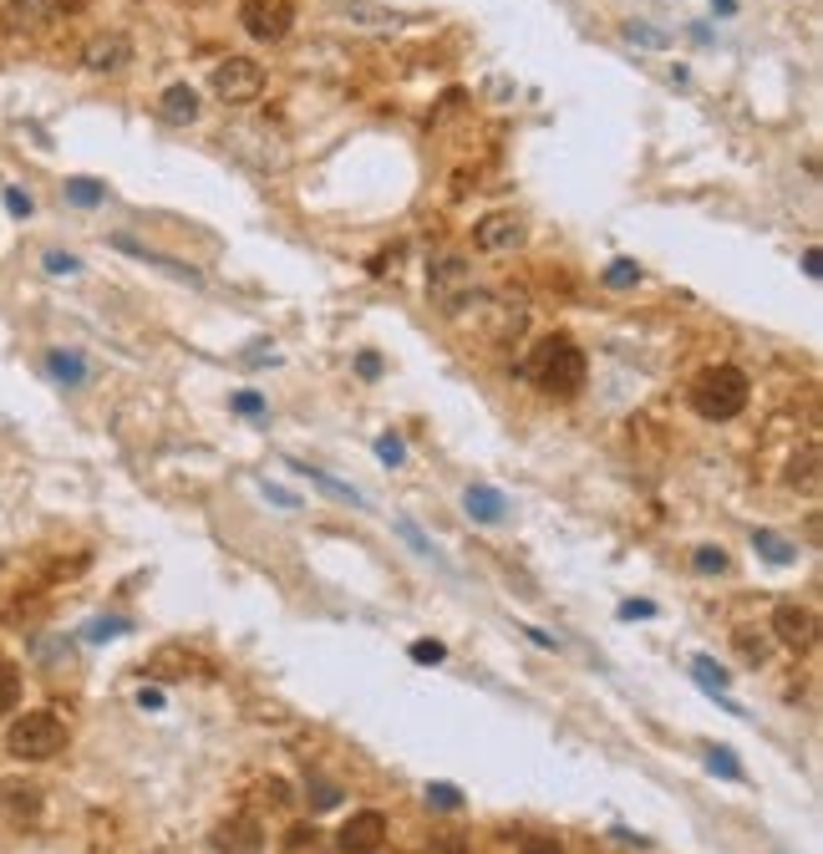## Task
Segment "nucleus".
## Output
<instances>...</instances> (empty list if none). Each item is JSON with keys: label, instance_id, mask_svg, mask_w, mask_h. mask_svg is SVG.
Returning <instances> with one entry per match:
<instances>
[{"label": "nucleus", "instance_id": "nucleus-7", "mask_svg": "<svg viewBox=\"0 0 823 854\" xmlns=\"http://www.w3.org/2000/svg\"><path fill=\"white\" fill-rule=\"evenodd\" d=\"M773 636L783 641L787 651H813V641H819V615H813L809 605L783 601L773 611Z\"/></svg>", "mask_w": 823, "mask_h": 854}, {"label": "nucleus", "instance_id": "nucleus-35", "mask_svg": "<svg viewBox=\"0 0 823 854\" xmlns=\"http://www.w3.org/2000/svg\"><path fill=\"white\" fill-rule=\"evenodd\" d=\"M47 270H51V275H77V270H82V260H77V254H67V250H47Z\"/></svg>", "mask_w": 823, "mask_h": 854}, {"label": "nucleus", "instance_id": "nucleus-19", "mask_svg": "<svg viewBox=\"0 0 823 854\" xmlns=\"http://www.w3.org/2000/svg\"><path fill=\"white\" fill-rule=\"evenodd\" d=\"M47 372L57 376L61 386H87V376H92V366H87L77 351H51L47 356Z\"/></svg>", "mask_w": 823, "mask_h": 854}, {"label": "nucleus", "instance_id": "nucleus-37", "mask_svg": "<svg viewBox=\"0 0 823 854\" xmlns=\"http://www.w3.org/2000/svg\"><path fill=\"white\" fill-rule=\"evenodd\" d=\"M234 412H244V418H264V398H260V392H239Z\"/></svg>", "mask_w": 823, "mask_h": 854}, {"label": "nucleus", "instance_id": "nucleus-24", "mask_svg": "<svg viewBox=\"0 0 823 854\" xmlns=\"http://www.w3.org/2000/svg\"><path fill=\"white\" fill-rule=\"evenodd\" d=\"M706 773H716V778H727V783L747 778V773H742V763L732 758V747H706Z\"/></svg>", "mask_w": 823, "mask_h": 854}, {"label": "nucleus", "instance_id": "nucleus-23", "mask_svg": "<svg viewBox=\"0 0 823 854\" xmlns=\"http://www.w3.org/2000/svg\"><path fill=\"white\" fill-rule=\"evenodd\" d=\"M128 621H122V615H97V621H87L82 626V636L92 641V646H102V641H118V636H128Z\"/></svg>", "mask_w": 823, "mask_h": 854}, {"label": "nucleus", "instance_id": "nucleus-28", "mask_svg": "<svg viewBox=\"0 0 823 854\" xmlns=\"http://www.w3.org/2000/svg\"><path fill=\"white\" fill-rule=\"evenodd\" d=\"M605 285H610V290H631V285H641V265H635V260H610Z\"/></svg>", "mask_w": 823, "mask_h": 854}, {"label": "nucleus", "instance_id": "nucleus-14", "mask_svg": "<svg viewBox=\"0 0 823 854\" xmlns=\"http://www.w3.org/2000/svg\"><path fill=\"white\" fill-rule=\"evenodd\" d=\"M463 509H468V519H478V524H503V519H509V499H503L499 489H489V483H473L463 494Z\"/></svg>", "mask_w": 823, "mask_h": 854}, {"label": "nucleus", "instance_id": "nucleus-42", "mask_svg": "<svg viewBox=\"0 0 823 854\" xmlns=\"http://www.w3.org/2000/svg\"><path fill=\"white\" fill-rule=\"evenodd\" d=\"M6 209H11V214H31V199H26L21 189H6Z\"/></svg>", "mask_w": 823, "mask_h": 854}, {"label": "nucleus", "instance_id": "nucleus-46", "mask_svg": "<svg viewBox=\"0 0 823 854\" xmlns=\"http://www.w3.org/2000/svg\"><path fill=\"white\" fill-rule=\"evenodd\" d=\"M712 6H716L722 16H732V11H737V0H712Z\"/></svg>", "mask_w": 823, "mask_h": 854}, {"label": "nucleus", "instance_id": "nucleus-4", "mask_svg": "<svg viewBox=\"0 0 823 854\" xmlns=\"http://www.w3.org/2000/svg\"><path fill=\"white\" fill-rule=\"evenodd\" d=\"M209 87H214V97L224 108H244V102H254L264 92V67L250 57H224L209 72Z\"/></svg>", "mask_w": 823, "mask_h": 854}, {"label": "nucleus", "instance_id": "nucleus-13", "mask_svg": "<svg viewBox=\"0 0 823 854\" xmlns=\"http://www.w3.org/2000/svg\"><path fill=\"white\" fill-rule=\"evenodd\" d=\"M199 92H193L189 82H173L163 97H158V118L168 122V128H189V122H199Z\"/></svg>", "mask_w": 823, "mask_h": 854}, {"label": "nucleus", "instance_id": "nucleus-25", "mask_svg": "<svg viewBox=\"0 0 823 854\" xmlns=\"http://www.w3.org/2000/svg\"><path fill=\"white\" fill-rule=\"evenodd\" d=\"M692 676L706 686V692H712V697H716V692H727V682H732V672H722L712 656H696V662H692Z\"/></svg>", "mask_w": 823, "mask_h": 854}, {"label": "nucleus", "instance_id": "nucleus-18", "mask_svg": "<svg viewBox=\"0 0 823 854\" xmlns=\"http://www.w3.org/2000/svg\"><path fill=\"white\" fill-rule=\"evenodd\" d=\"M290 469H295L300 479H311L315 489H325V494H331V499H341V504H357V509L367 504V499H361V489H351V483L331 479V473H325V469H311V463H290Z\"/></svg>", "mask_w": 823, "mask_h": 854}, {"label": "nucleus", "instance_id": "nucleus-1", "mask_svg": "<svg viewBox=\"0 0 823 854\" xmlns=\"http://www.w3.org/2000/svg\"><path fill=\"white\" fill-rule=\"evenodd\" d=\"M524 372L534 386H544V392H560V398H574L580 386H585V351L574 346L570 336H544L534 351H529Z\"/></svg>", "mask_w": 823, "mask_h": 854}, {"label": "nucleus", "instance_id": "nucleus-21", "mask_svg": "<svg viewBox=\"0 0 823 854\" xmlns=\"http://www.w3.org/2000/svg\"><path fill=\"white\" fill-rule=\"evenodd\" d=\"M621 37L631 41V47H645V51H666L671 47V31H661V26H651V21H625Z\"/></svg>", "mask_w": 823, "mask_h": 854}, {"label": "nucleus", "instance_id": "nucleus-26", "mask_svg": "<svg viewBox=\"0 0 823 854\" xmlns=\"http://www.w3.org/2000/svg\"><path fill=\"white\" fill-rule=\"evenodd\" d=\"M67 199H72L77 209H97L102 204V183L97 179H67Z\"/></svg>", "mask_w": 823, "mask_h": 854}, {"label": "nucleus", "instance_id": "nucleus-38", "mask_svg": "<svg viewBox=\"0 0 823 854\" xmlns=\"http://www.w3.org/2000/svg\"><path fill=\"white\" fill-rule=\"evenodd\" d=\"M651 615H656V605L651 601H625L621 605V621H651Z\"/></svg>", "mask_w": 823, "mask_h": 854}, {"label": "nucleus", "instance_id": "nucleus-12", "mask_svg": "<svg viewBox=\"0 0 823 854\" xmlns=\"http://www.w3.org/2000/svg\"><path fill=\"white\" fill-rule=\"evenodd\" d=\"M331 6L347 16V26H357V31H397V26H402V16L377 6V0H331Z\"/></svg>", "mask_w": 823, "mask_h": 854}, {"label": "nucleus", "instance_id": "nucleus-22", "mask_svg": "<svg viewBox=\"0 0 823 854\" xmlns=\"http://www.w3.org/2000/svg\"><path fill=\"white\" fill-rule=\"evenodd\" d=\"M787 483H793V489H803V494H819V448H803V458H793Z\"/></svg>", "mask_w": 823, "mask_h": 854}, {"label": "nucleus", "instance_id": "nucleus-41", "mask_svg": "<svg viewBox=\"0 0 823 854\" xmlns=\"http://www.w3.org/2000/svg\"><path fill=\"white\" fill-rule=\"evenodd\" d=\"M264 794H270V804H290V783L285 778H270V783H264Z\"/></svg>", "mask_w": 823, "mask_h": 854}, {"label": "nucleus", "instance_id": "nucleus-9", "mask_svg": "<svg viewBox=\"0 0 823 854\" xmlns=\"http://www.w3.org/2000/svg\"><path fill=\"white\" fill-rule=\"evenodd\" d=\"M473 244L483 254H509L524 244V219L519 214H489L473 224Z\"/></svg>", "mask_w": 823, "mask_h": 854}, {"label": "nucleus", "instance_id": "nucleus-8", "mask_svg": "<svg viewBox=\"0 0 823 854\" xmlns=\"http://www.w3.org/2000/svg\"><path fill=\"white\" fill-rule=\"evenodd\" d=\"M209 844H214V854H260L264 850V830H260V818L234 814V818H224V824H214Z\"/></svg>", "mask_w": 823, "mask_h": 854}, {"label": "nucleus", "instance_id": "nucleus-44", "mask_svg": "<svg viewBox=\"0 0 823 854\" xmlns=\"http://www.w3.org/2000/svg\"><path fill=\"white\" fill-rule=\"evenodd\" d=\"M138 702H143V707H163V692H158V686H143V692H138Z\"/></svg>", "mask_w": 823, "mask_h": 854}, {"label": "nucleus", "instance_id": "nucleus-5", "mask_svg": "<svg viewBox=\"0 0 823 854\" xmlns=\"http://www.w3.org/2000/svg\"><path fill=\"white\" fill-rule=\"evenodd\" d=\"M239 26H244L254 41L274 47V41H285L290 26H295V0H239Z\"/></svg>", "mask_w": 823, "mask_h": 854}, {"label": "nucleus", "instance_id": "nucleus-27", "mask_svg": "<svg viewBox=\"0 0 823 854\" xmlns=\"http://www.w3.org/2000/svg\"><path fill=\"white\" fill-rule=\"evenodd\" d=\"M16 702H21V672L0 662V717H6V712H16Z\"/></svg>", "mask_w": 823, "mask_h": 854}, {"label": "nucleus", "instance_id": "nucleus-16", "mask_svg": "<svg viewBox=\"0 0 823 854\" xmlns=\"http://www.w3.org/2000/svg\"><path fill=\"white\" fill-rule=\"evenodd\" d=\"M199 656H193L189 646H179V641H173V646H158L153 656H148V672L153 676H189V672H199Z\"/></svg>", "mask_w": 823, "mask_h": 854}, {"label": "nucleus", "instance_id": "nucleus-2", "mask_svg": "<svg viewBox=\"0 0 823 854\" xmlns=\"http://www.w3.org/2000/svg\"><path fill=\"white\" fill-rule=\"evenodd\" d=\"M752 386L742 366H706L702 376L692 382V408L702 412L706 422H732L742 408H747Z\"/></svg>", "mask_w": 823, "mask_h": 854}, {"label": "nucleus", "instance_id": "nucleus-33", "mask_svg": "<svg viewBox=\"0 0 823 854\" xmlns=\"http://www.w3.org/2000/svg\"><path fill=\"white\" fill-rule=\"evenodd\" d=\"M442 656H448V646H442V641H412V662H422V666H438Z\"/></svg>", "mask_w": 823, "mask_h": 854}, {"label": "nucleus", "instance_id": "nucleus-36", "mask_svg": "<svg viewBox=\"0 0 823 854\" xmlns=\"http://www.w3.org/2000/svg\"><path fill=\"white\" fill-rule=\"evenodd\" d=\"M377 458H382V463H392V469H397V463H402V458H407L402 438H392V433H387V438H377Z\"/></svg>", "mask_w": 823, "mask_h": 854}, {"label": "nucleus", "instance_id": "nucleus-3", "mask_svg": "<svg viewBox=\"0 0 823 854\" xmlns=\"http://www.w3.org/2000/svg\"><path fill=\"white\" fill-rule=\"evenodd\" d=\"M67 747V722L57 712H21L6 733V753L21 763H47Z\"/></svg>", "mask_w": 823, "mask_h": 854}, {"label": "nucleus", "instance_id": "nucleus-43", "mask_svg": "<svg viewBox=\"0 0 823 854\" xmlns=\"http://www.w3.org/2000/svg\"><path fill=\"white\" fill-rule=\"evenodd\" d=\"M819 270H823V254L819 250H803V275L819 280Z\"/></svg>", "mask_w": 823, "mask_h": 854}, {"label": "nucleus", "instance_id": "nucleus-31", "mask_svg": "<svg viewBox=\"0 0 823 854\" xmlns=\"http://www.w3.org/2000/svg\"><path fill=\"white\" fill-rule=\"evenodd\" d=\"M397 534H402V540H407V544H412V550H418V554H422V560H442V554H438V550H432V540H428V534H422V530H418V524H412V519H397Z\"/></svg>", "mask_w": 823, "mask_h": 854}, {"label": "nucleus", "instance_id": "nucleus-10", "mask_svg": "<svg viewBox=\"0 0 823 854\" xmlns=\"http://www.w3.org/2000/svg\"><path fill=\"white\" fill-rule=\"evenodd\" d=\"M0 21H6V31H16V37H37V31H47L51 21H61V0H11Z\"/></svg>", "mask_w": 823, "mask_h": 854}, {"label": "nucleus", "instance_id": "nucleus-32", "mask_svg": "<svg viewBox=\"0 0 823 854\" xmlns=\"http://www.w3.org/2000/svg\"><path fill=\"white\" fill-rule=\"evenodd\" d=\"M428 804H432V808H448V814H453V808H463V794H458L453 783H428Z\"/></svg>", "mask_w": 823, "mask_h": 854}, {"label": "nucleus", "instance_id": "nucleus-39", "mask_svg": "<svg viewBox=\"0 0 823 854\" xmlns=\"http://www.w3.org/2000/svg\"><path fill=\"white\" fill-rule=\"evenodd\" d=\"M357 372L367 376V382H377V376H382V356H377V351H361V356H357Z\"/></svg>", "mask_w": 823, "mask_h": 854}, {"label": "nucleus", "instance_id": "nucleus-11", "mask_svg": "<svg viewBox=\"0 0 823 854\" xmlns=\"http://www.w3.org/2000/svg\"><path fill=\"white\" fill-rule=\"evenodd\" d=\"M132 61V41L122 37V31H102V37H92L82 47V67L87 72H122Z\"/></svg>", "mask_w": 823, "mask_h": 854}, {"label": "nucleus", "instance_id": "nucleus-6", "mask_svg": "<svg viewBox=\"0 0 823 854\" xmlns=\"http://www.w3.org/2000/svg\"><path fill=\"white\" fill-rule=\"evenodd\" d=\"M387 840V814L382 808H361V814H351L347 824H341V834H335V850L341 854H377Z\"/></svg>", "mask_w": 823, "mask_h": 854}, {"label": "nucleus", "instance_id": "nucleus-15", "mask_svg": "<svg viewBox=\"0 0 823 854\" xmlns=\"http://www.w3.org/2000/svg\"><path fill=\"white\" fill-rule=\"evenodd\" d=\"M0 808H6L11 818H37L41 814V788H37V783L6 778V783H0Z\"/></svg>", "mask_w": 823, "mask_h": 854}, {"label": "nucleus", "instance_id": "nucleus-29", "mask_svg": "<svg viewBox=\"0 0 823 854\" xmlns=\"http://www.w3.org/2000/svg\"><path fill=\"white\" fill-rule=\"evenodd\" d=\"M692 570L696 575H722V570H727V554L716 550V544H702V550L692 554Z\"/></svg>", "mask_w": 823, "mask_h": 854}, {"label": "nucleus", "instance_id": "nucleus-20", "mask_svg": "<svg viewBox=\"0 0 823 854\" xmlns=\"http://www.w3.org/2000/svg\"><path fill=\"white\" fill-rule=\"evenodd\" d=\"M752 550L763 554L767 565H799V544L783 540V534H773V530H757V534H752Z\"/></svg>", "mask_w": 823, "mask_h": 854}, {"label": "nucleus", "instance_id": "nucleus-45", "mask_svg": "<svg viewBox=\"0 0 823 854\" xmlns=\"http://www.w3.org/2000/svg\"><path fill=\"white\" fill-rule=\"evenodd\" d=\"M519 631H524L534 646H554V636H549V631H539V626H519Z\"/></svg>", "mask_w": 823, "mask_h": 854}, {"label": "nucleus", "instance_id": "nucleus-40", "mask_svg": "<svg viewBox=\"0 0 823 854\" xmlns=\"http://www.w3.org/2000/svg\"><path fill=\"white\" fill-rule=\"evenodd\" d=\"M264 494H270V499H274V504H280V509H300V499L290 494V489H280V483H264Z\"/></svg>", "mask_w": 823, "mask_h": 854}, {"label": "nucleus", "instance_id": "nucleus-17", "mask_svg": "<svg viewBox=\"0 0 823 854\" xmlns=\"http://www.w3.org/2000/svg\"><path fill=\"white\" fill-rule=\"evenodd\" d=\"M280 854H331V840L321 824H290L280 834Z\"/></svg>", "mask_w": 823, "mask_h": 854}, {"label": "nucleus", "instance_id": "nucleus-34", "mask_svg": "<svg viewBox=\"0 0 823 854\" xmlns=\"http://www.w3.org/2000/svg\"><path fill=\"white\" fill-rule=\"evenodd\" d=\"M519 854H564V844L554 840V834H529V840L519 844Z\"/></svg>", "mask_w": 823, "mask_h": 854}, {"label": "nucleus", "instance_id": "nucleus-30", "mask_svg": "<svg viewBox=\"0 0 823 854\" xmlns=\"http://www.w3.org/2000/svg\"><path fill=\"white\" fill-rule=\"evenodd\" d=\"M305 798H311V808H335L341 804V788L331 778H311L305 783Z\"/></svg>", "mask_w": 823, "mask_h": 854}]
</instances>
